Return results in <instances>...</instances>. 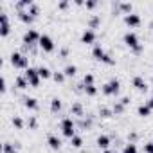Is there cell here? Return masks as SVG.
<instances>
[{
    "label": "cell",
    "mask_w": 153,
    "mask_h": 153,
    "mask_svg": "<svg viewBox=\"0 0 153 153\" xmlns=\"http://www.w3.org/2000/svg\"><path fill=\"white\" fill-rule=\"evenodd\" d=\"M137 115H139V117H149V115H151V108H149L146 103H140V105L137 106Z\"/></svg>",
    "instance_id": "cell-21"
},
{
    "label": "cell",
    "mask_w": 153,
    "mask_h": 153,
    "mask_svg": "<svg viewBox=\"0 0 153 153\" xmlns=\"http://www.w3.org/2000/svg\"><path fill=\"white\" fill-rule=\"evenodd\" d=\"M9 61H11V65H13L15 68L24 70V72L31 67V65H29V56H27V54H24V52H18V51H13V52H11Z\"/></svg>",
    "instance_id": "cell-2"
},
{
    "label": "cell",
    "mask_w": 153,
    "mask_h": 153,
    "mask_svg": "<svg viewBox=\"0 0 153 153\" xmlns=\"http://www.w3.org/2000/svg\"><path fill=\"white\" fill-rule=\"evenodd\" d=\"M18 18H20V22H24L27 25H31L34 22V16H31L29 11H18Z\"/></svg>",
    "instance_id": "cell-25"
},
{
    "label": "cell",
    "mask_w": 153,
    "mask_h": 153,
    "mask_svg": "<svg viewBox=\"0 0 153 153\" xmlns=\"http://www.w3.org/2000/svg\"><path fill=\"white\" fill-rule=\"evenodd\" d=\"M59 128H61V133L70 140L74 135H76V123H74V119L72 117H63L61 119V123H59Z\"/></svg>",
    "instance_id": "cell-4"
},
{
    "label": "cell",
    "mask_w": 153,
    "mask_h": 153,
    "mask_svg": "<svg viewBox=\"0 0 153 153\" xmlns=\"http://www.w3.org/2000/svg\"><path fill=\"white\" fill-rule=\"evenodd\" d=\"M83 144H85V142H83V137H81V135H78V133H76V135L70 139V146H72V148H76V149H81V148H83Z\"/></svg>",
    "instance_id": "cell-26"
},
{
    "label": "cell",
    "mask_w": 153,
    "mask_h": 153,
    "mask_svg": "<svg viewBox=\"0 0 153 153\" xmlns=\"http://www.w3.org/2000/svg\"><path fill=\"white\" fill-rule=\"evenodd\" d=\"M38 47L42 49V52H52L56 49V43H54V40L49 34H42V38L38 42Z\"/></svg>",
    "instance_id": "cell-8"
},
{
    "label": "cell",
    "mask_w": 153,
    "mask_h": 153,
    "mask_svg": "<svg viewBox=\"0 0 153 153\" xmlns=\"http://www.w3.org/2000/svg\"><path fill=\"white\" fill-rule=\"evenodd\" d=\"M40 38H42V34H40L36 29H27V31L22 34V43L27 45V47H34V45H38Z\"/></svg>",
    "instance_id": "cell-7"
},
{
    "label": "cell",
    "mask_w": 153,
    "mask_h": 153,
    "mask_svg": "<svg viewBox=\"0 0 153 153\" xmlns=\"http://www.w3.org/2000/svg\"><path fill=\"white\" fill-rule=\"evenodd\" d=\"M11 124H13L16 130H24V126H25V123H24V119H22L20 115H13V117H11Z\"/></svg>",
    "instance_id": "cell-30"
},
{
    "label": "cell",
    "mask_w": 153,
    "mask_h": 153,
    "mask_svg": "<svg viewBox=\"0 0 153 153\" xmlns=\"http://www.w3.org/2000/svg\"><path fill=\"white\" fill-rule=\"evenodd\" d=\"M99 25H101V16L99 15H92L88 18V29L96 31V29H99Z\"/></svg>",
    "instance_id": "cell-22"
},
{
    "label": "cell",
    "mask_w": 153,
    "mask_h": 153,
    "mask_svg": "<svg viewBox=\"0 0 153 153\" xmlns=\"http://www.w3.org/2000/svg\"><path fill=\"white\" fill-rule=\"evenodd\" d=\"M52 72H54V70H51L47 65H40V67H38V74H40L42 79H51V78H52Z\"/></svg>",
    "instance_id": "cell-18"
},
{
    "label": "cell",
    "mask_w": 153,
    "mask_h": 153,
    "mask_svg": "<svg viewBox=\"0 0 153 153\" xmlns=\"http://www.w3.org/2000/svg\"><path fill=\"white\" fill-rule=\"evenodd\" d=\"M52 79H54V83H58V85H63L67 78H65L63 70H54V72H52Z\"/></svg>",
    "instance_id": "cell-27"
},
{
    "label": "cell",
    "mask_w": 153,
    "mask_h": 153,
    "mask_svg": "<svg viewBox=\"0 0 153 153\" xmlns=\"http://www.w3.org/2000/svg\"><path fill=\"white\" fill-rule=\"evenodd\" d=\"M85 7H87V9H96V7H97V2H96V0H87V2H85Z\"/></svg>",
    "instance_id": "cell-37"
},
{
    "label": "cell",
    "mask_w": 153,
    "mask_h": 153,
    "mask_svg": "<svg viewBox=\"0 0 153 153\" xmlns=\"http://www.w3.org/2000/svg\"><path fill=\"white\" fill-rule=\"evenodd\" d=\"M131 87L139 92H148V81L142 78V76H133L131 79Z\"/></svg>",
    "instance_id": "cell-12"
},
{
    "label": "cell",
    "mask_w": 153,
    "mask_h": 153,
    "mask_svg": "<svg viewBox=\"0 0 153 153\" xmlns=\"http://www.w3.org/2000/svg\"><path fill=\"white\" fill-rule=\"evenodd\" d=\"M2 153H18V149H16V146H15L13 142L4 140V144H2Z\"/></svg>",
    "instance_id": "cell-31"
},
{
    "label": "cell",
    "mask_w": 153,
    "mask_h": 153,
    "mask_svg": "<svg viewBox=\"0 0 153 153\" xmlns=\"http://www.w3.org/2000/svg\"><path fill=\"white\" fill-rule=\"evenodd\" d=\"M103 153H117V151H112V149H105Z\"/></svg>",
    "instance_id": "cell-43"
},
{
    "label": "cell",
    "mask_w": 153,
    "mask_h": 153,
    "mask_svg": "<svg viewBox=\"0 0 153 153\" xmlns=\"http://www.w3.org/2000/svg\"><path fill=\"white\" fill-rule=\"evenodd\" d=\"M124 24H126L128 27H139V25L142 24V20H140V15H137V13L126 15V16H124Z\"/></svg>",
    "instance_id": "cell-13"
},
{
    "label": "cell",
    "mask_w": 153,
    "mask_h": 153,
    "mask_svg": "<svg viewBox=\"0 0 153 153\" xmlns=\"http://www.w3.org/2000/svg\"><path fill=\"white\" fill-rule=\"evenodd\" d=\"M15 87L18 90H27L29 88V81L25 79V76H16L15 78Z\"/></svg>",
    "instance_id": "cell-17"
},
{
    "label": "cell",
    "mask_w": 153,
    "mask_h": 153,
    "mask_svg": "<svg viewBox=\"0 0 153 153\" xmlns=\"http://www.w3.org/2000/svg\"><path fill=\"white\" fill-rule=\"evenodd\" d=\"M47 144H49V148L54 149V151H58V149L63 146L61 139H59L58 135H54V133H49V135H47Z\"/></svg>",
    "instance_id": "cell-14"
},
{
    "label": "cell",
    "mask_w": 153,
    "mask_h": 153,
    "mask_svg": "<svg viewBox=\"0 0 153 153\" xmlns=\"http://www.w3.org/2000/svg\"><path fill=\"white\" fill-rule=\"evenodd\" d=\"M63 74H65V78H74V76L78 74V65H74V63H68V65H65V68H63Z\"/></svg>",
    "instance_id": "cell-19"
},
{
    "label": "cell",
    "mask_w": 153,
    "mask_h": 153,
    "mask_svg": "<svg viewBox=\"0 0 153 153\" xmlns=\"http://www.w3.org/2000/svg\"><path fill=\"white\" fill-rule=\"evenodd\" d=\"M97 114H99V117H101V119H112V117H114V110H112V108H108V106H99Z\"/></svg>",
    "instance_id": "cell-23"
},
{
    "label": "cell",
    "mask_w": 153,
    "mask_h": 153,
    "mask_svg": "<svg viewBox=\"0 0 153 153\" xmlns=\"http://www.w3.org/2000/svg\"><path fill=\"white\" fill-rule=\"evenodd\" d=\"M92 56H94L96 61H101V63H105V65H115V59L103 49L101 43H96V45L92 47Z\"/></svg>",
    "instance_id": "cell-3"
},
{
    "label": "cell",
    "mask_w": 153,
    "mask_h": 153,
    "mask_svg": "<svg viewBox=\"0 0 153 153\" xmlns=\"http://www.w3.org/2000/svg\"><path fill=\"white\" fill-rule=\"evenodd\" d=\"M0 92H2V94L7 92V79H6V76H2V79H0Z\"/></svg>",
    "instance_id": "cell-36"
},
{
    "label": "cell",
    "mask_w": 153,
    "mask_h": 153,
    "mask_svg": "<svg viewBox=\"0 0 153 153\" xmlns=\"http://www.w3.org/2000/svg\"><path fill=\"white\" fill-rule=\"evenodd\" d=\"M97 92H99V88H97L96 85H85L83 94H87L88 97H96V96H97Z\"/></svg>",
    "instance_id": "cell-29"
},
{
    "label": "cell",
    "mask_w": 153,
    "mask_h": 153,
    "mask_svg": "<svg viewBox=\"0 0 153 153\" xmlns=\"http://www.w3.org/2000/svg\"><path fill=\"white\" fill-rule=\"evenodd\" d=\"M101 92L105 94V96H117L119 92H121V81L117 79V78H112L110 81H106L103 87H101Z\"/></svg>",
    "instance_id": "cell-5"
},
{
    "label": "cell",
    "mask_w": 153,
    "mask_h": 153,
    "mask_svg": "<svg viewBox=\"0 0 153 153\" xmlns=\"http://www.w3.org/2000/svg\"><path fill=\"white\" fill-rule=\"evenodd\" d=\"M121 153H139L137 144H135V142H126V144L123 146V151H121Z\"/></svg>",
    "instance_id": "cell-32"
},
{
    "label": "cell",
    "mask_w": 153,
    "mask_h": 153,
    "mask_svg": "<svg viewBox=\"0 0 153 153\" xmlns=\"http://www.w3.org/2000/svg\"><path fill=\"white\" fill-rule=\"evenodd\" d=\"M70 114L76 115V117H79V119H83V117H85L83 105H81L79 101H72V105H70Z\"/></svg>",
    "instance_id": "cell-15"
},
{
    "label": "cell",
    "mask_w": 153,
    "mask_h": 153,
    "mask_svg": "<svg viewBox=\"0 0 153 153\" xmlns=\"http://www.w3.org/2000/svg\"><path fill=\"white\" fill-rule=\"evenodd\" d=\"M96 40H97L96 31H92V29L87 27V29L81 33V43H85V45H96Z\"/></svg>",
    "instance_id": "cell-10"
},
{
    "label": "cell",
    "mask_w": 153,
    "mask_h": 153,
    "mask_svg": "<svg viewBox=\"0 0 153 153\" xmlns=\"http://www.w3.org/2000/svg\"><path fill=\"white\" fill-rule=\"evenodd\" d=\"M68 6H70V4H68V2H67V0H61V2H59V4H58V9H61V11H63V9H67V7H68Z\"/></svg>",
    "instance_id": "cell-39"
},
{
    "label": "cell",
    "mask_w": 153,
    "mask_h": 153,
    "mask_svg": "<svg viewBox=\"0 0 153 153\" xmlns=\"http://www.w3.org/2000/svg\"><path fill=\"white\" fill-rule=\"evenodd\" d=\"M144 153H153V140L144 144Z\"/></svg>",
    "instance_id": "cell-38"
},
{
    "label": "cell",
    "mask_w": 153,
    "mask_h": 153,
    "mask_svg": "<svg viewBox=\"0 0 153 153\" xmlns=\"http://www.w3.org/2000/svg\"><path fill=\"white\" fill-rule=\"evenodd\" d=\"M83 85H94V74L87 72V74L83 76Z\"/></svg>",
    "instance_id": "cell-34"
},
{
    "label": "cell",
    "mask_w": 153,
    "mask_h": 153,
    "mask_svg": "<svg viewBox=\"0 0 153 153\" xmlns=\"http://www.w3.org/2000/svg\"><path fill=\"white\" fill-rule=\"evenodd\" d=\"M11 33V24H9V16L2 11L0 13V36L6 38L7 34Z\"/></svg>",
    "instance_id": "cell-9"
},
{
    "label": "cell",
    "mask_w": 153,
    "mask_h": 153,
    "mask_svg": "<svg viewBox=\"0 0 153 153\" xmlns=\"http://www.w3.org/2000/svg\"><path fill=\"white\" fill-rule=\"evenodd\" d=\"M119 11L126 16V15H131L133 13V4L130 2H119Z\"/></svg>",
    "instance_id": "cell-24"
},
{
    "label": "cell",
    "mask_w": 153,
    "mask_h": 153,
    "mask_svg": "<svg viewBox=\"0 0 153 153\" xmlns=\"http://www.w3.org/2000/svg\"><path fill=\"white\" fill-rule=\"evenodd\" d=\"M123 42H124V45H126L133 54H140V52L144 51V45L139 42V36H137L133 31H126L124 36H123Z\"/></svg>",
    "instance_id": "cell-1"
},
{
    "label": "cell",
    "mask_w": 153,
    "mask_h": 153,
    "mask_svg": "<svg viewBox=\"0 0 153 153\" xmlns=\"http://www.w3.org/2000/svg\"><path fill=\"white\" fill-rule=\"evenodd\" d=\"M27 11H29V15H31V16H34V18H36V16L40 15V6H38V4H33Z\"/></svg>",
    "instance_id": "cell-35"
},
{
    "label": "cell",
    "mask_w": 153,
    "mask_h": 153,
    "mask_svg": "<svg viewBox=\"0 0 153 153\" xmlns=\"http://www.w3.org/2000/svg\"><path fill=\"white\" fill-rule=\"evenodd\" d=\"M110 144H112V137L110 135H106V133H101V135H97V139H96V146L99 148V149H110Z\"/></svg>",
    "instance_id": "cell-11"
},
{
    "label": "cell",
    "mask_w": 153,
    "mask_h": 153,
    "mask_svg": "<svg viewBox=\"0 0 153 153\" xmlns=\"http://www.w3.org/2000/svg\"><path fill=\"white\" fill-rule=\"evenodd\" d=\"M119 101H121V103H123V105H124V106H128V105H130V103H131V97H128V96H124V97H121V99H119Z\"/></svg>",
    "instance_id": "cell-40"
},
{
    "label": "cell",
    "mask_w": 153,
    "mask_h": 153,
    "mask_svg": "<svg viewBox=\"0 0 153 153\" xmlns=\"http://www.w3.org/2000/svg\"><path fill=\"white\" fill-rule=\"evenodd\" d=\"M24 106H25L27 110H38L40 103H38V99H36V97L27 96V97H24Z\"/></svg>",
    "instance_id": "cell-16"
},
{
    "label": "cell",
    "mask_w": 153,
    "mask_h": 153,
    "mask_svg": "<svg viewBox=\"0 0 153 153\" xmlns=\"http://www.w3.org/2000/svg\"><path fill=\"white\" fill-rule=\"evenodd\" d=\"M112 110H114V115H123V114L126 112V106H124L121 101H115V103L112 105Z\"/></svg>",
    "instance_id": "cell-28"
},
{
    "label": "cell",
    "mask_w": 153,
    "mask_h": 153,
    "mask_svg": "<svg viewBox=\"0 0 153 153\" xmlns=\"http://www.w3.org/2000/svg\"><path fill=\"white\" fill-rule=\"evenodd\" d=\"M59 54H61V58H67V56H68V49H67V47H63Z\"/></svg>",
    "instance_id": "cell-41"
},
{
    "label": "cell",
    "mask_w": 153,
    "mask_h": 153,
    "mask_svg": "<svg viewBox=\"0 0 153 153\" xmlns=\"http://www.w3.org/2000/svg\"><path fill=\"white\" fill-rule=\"evenodd\" d=\"M151 96H153V88H151Z\"/></svg>",
    "instance_id": "cell-44"
},
{
    "label": "cell",
    "mask_w": 153,
    "mask_h": 153,
    "mask_svg": "<svg viewBox=\"0 0 153 153\" xmlns=\"http://www.w3.org/2000/svg\"><path fill=\"white\" fill-rule=\"evenodd\" d=\"M61 108H63L61 99H59V97H52V99H51V112H52V114H59Z\"/></svg>",
    "instance_id": "cell-20"
},
{
    "label": "cell",
    "mask_w": 153,
    "mask_h": 153,
    "mask_svg": "<svg viewBox=\"0 0 153 153\" xmlns=\"http://www.w3.org/2000/svg\"><path fill=\"white\" fill-rule=\"evenodd\" d=\"M24 76H25V79L29 81V87H31V88H38V87H40L42 78H40V74H38V67H29V68L24 72Z\"/></svg>",
    "instance_id": "cell-6"
},
{
    "label": "cell",
    "mask_w": 153,
    "mask_h": 153,
    "mask_svg": "<svg viewBox=\"0 0 153 153\" xmlns=\"http://www.w3.org/2000/svg\"><path fill=\"white\" fill-rule=\"evenodd\" d=\"M146 105H148V106H149V108L153 110V96H151V97H149V99L146 101Z\"/></svg>",
    "instance_id": "cell-42"
},
{
    "label": "cell",
    "mask_w": 153,
    "mask_h": 153,
    "mask_svg": "<svg viewBox=\"0 0 153 153\" xmlns=\"http://www.w3.org/2000/svg\"><path fill=\"white\" fill-rule=\"evenodd\" d=\"M27 126H29V130H36V128H38V117H36V115H29Z\"/></svg>",
    "instance_id": "cell-33"
}]
</instances>
